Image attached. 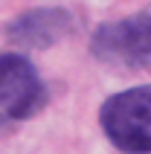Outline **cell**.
<instances>
[{
	"instance_id": "277c9868",
	"label": "cell",
	"mask_w": 151,
	"mask_h": 154,
	"mask_svg": "<svg viewBox=\"0 0 151 154\" xmlns=\"http://www.w3.org/2000/svg\"><path fill=\"white\" fill-rule=\"evenodd\" d=\"M70 29V15L64 9H38L29 12L12 26V38L23 47H47L58 41L61 35Z\"/></svg>"
},
{
	"instance_id": "7a4b0ae2",
	"label": "cell",
	"mask_w": 151,
	"mask_h": 154,
	"mask_svg": "<svg viewBox=\"0 0 151 154\" xmlns=\"http://www.w3.org/2000/svg\"><path fill=\"white\" fill-rule=\"evenodd\" d=\"M93 55L113 67L151 64V6L131 17L102 23L90 41Z\"/></svg>"
},
{
	"instance_id": "6da1fadb",
	"label": "cell",
	"mask_w": 151,
	"mask_h": 154,
	"mask_svg": "<svg viewBox=\"0 0 151 154\" xmlns=\"http://www.w3.org/2000/svg\"><path fill=\"white\" fill-rule=\"evenodd\" d=\"M105 137L125 154H151V85L105 99L99 111Z\"/></svg>"
},
{
	"instance_id": "3957f363",
	"label": "cell",
	"mask_w": 151,
	"mask_h": 154,
	"mask_svg": "<svg viewBox=\"0 0 151 154\" xmlns=\"http://www.w3.org/2000/svg\"><path fill=\"white\" fill-rule=\"evenodd\" d=\"M44 105V85L29 58L17 52L0 55V125L20 122Z\"/></svg>"
}]
</instances>
